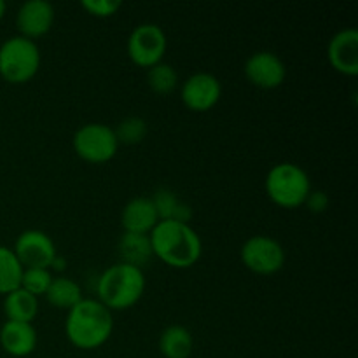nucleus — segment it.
I'll return each mask as SVG.
<instances>
[{
    "label": "nucleus",
    "instance_id": "7",
    "mask_svg": "<svg viewBox=\"0 0 358 358\" xmlns=\"http://www.w3.org/2000/svg\"><path fill=\"white\" fill-rule=\"evenodd\" d=\"M166 34L156 23H142L128 37V56L140 66H152L163 62L166 52Z\"/></svg>",
    "mask_w": 358,
    "mask_h": 358
},
{
    "label": "nucleus",
    "instance_id": "12",
    "mask_svg": "<svg viewBox=\"0 0 358 358\" xmlns=\"http://www.w3.org/2000/svg\"><path fill=\"white\" fill-rule=\"evenodd\" d=\"M55 23V7L48 0H27L17 9L16 27L20 35L31 38L48 34Z\"/></svg>",
    "mask_w": 358,
    "mask_h": 358
},
{
    "label": "nucleus",
    "instance_id": "3",
    "mask_svg": "<svg viewBox=\"0 0 358 358\" xmlns=\"http://www.w3.org/2000/svg\"><path fill=\"white\" fill-rule=\"evenodd\" d=\"M145 290L143 269L126 262H115L105 269L96 283L98 301L108 310H128L140 301Z\"/></svg>",
    "mask_w": 358,
    "mask_h": 358
},
{
    "label": "nucleus",
    "instance_id": "18",
    "mask_svg": "<svg viewBox=\"0 0 358 358\" xmlns=\"http://www.w3.org/2000/svg\"><path fill=\"white\" fill-rule=\"evenodd\" d=\"M154 206L159 220H177V222L189 224L192 217V210L187 203L182 201L173 191L166 187H161L154 192L152 198Z\"/></svg>",
    "mask_w": 358,
    "mask_h": 358
},
{
    "label": "nucleus",
    "instance_id": "25",
    "mask_svg": "<svg viewBox=\"0 0 358 358\" xmlns=\"http://www.w3.org/2000/svg\"><path fill=\"white\" fill-rule=\"evenodd\" d=\"M80 6L90 14L98 17H108L117 13L119 7L122 6L121 0H83Z\"/></svg>",
    "mask_w": 358,
    "mask_h": 358
},
{
    "label": "nucleus",
    "instance_id": "8",
    "mask_svg": "<svg viewBox=\"0 0 358 358\" xmlns=\"http://www.w3.org/2000/svg\"><path fill=\"white\" fill-rule=\"evenodd\" d=\"M241 262L259 275H273L285 264V250L275 238L257 234L248 238L241 247Z\"/></svg>",
    "mask_w": 358,
    "mask_h": 358
},
{
    "label": "nucleus",
    "instance_id": "16",
    "mask_svg": "<svg viewBox=\"0 0 358 358\" xmlns=\"http://www.w3.org/2000/svg\"><path fill=\"white\" fill-rule=\"evenodd\" d=\"M117 248L119 255H121V262H126V264H131L140 269L154 257L149 234L124 233L119 240Z\"/></svg>",
    "mask_w": 358,
    "mask_h": 358
},
{
    "label": "nucleus",
    "instance_id": "15",
    "mask_svg": "<svg viewBox=\"0 0 358 358\" xmlns=\"http://www.w3.org/2000/svg\"><path fill=\"white\" fill-rule=\"evenodd\" d=\"M0 346L10 357H27L37 346V331L27 322L6 320L0 327Z\"/></svg>",
    "mask_w": 358,
    "mask_h": 358
},
{
    "label": "nucleus",
    "instance_id": "28",
    "mask_svg": "<svg viewBox=\"0 0 358 358\" xmlns=\"http://www.w3.org/2000/svg\"><path fill=\"white\" fill-rule=\"evenodd\" d=\"M6 9H7V3L3 2V0H0V20H2L3 14H6Z\"/></svg>",
    "mask_w": 358,
    "mask_h": 358
},
{
    "label": "nucleus",
    "instance_id": "13",
    "mask_svg": "<svg viewBox=\"0 0 358 358\" xmlns=\"http://www.w3.org/2000/svg\"><path fill=\"white\" fill-rule=\"evenodd\" d=\"M331 65L345 76L358 73V31L357 28H343L331 38L327 48Z\"/></svg>",
    "mask_w": 358,
    "mask_h": 358
},
{
    "label": "nucleus",
    "instance_id": "2",
    "mask_svg": "<svg viewBox=\"0 0 358 358\" xmlns=\"http://www.w3.org/2000/svg\"><path fill=\"white\" fill-rule=\"evenodd\" d=\"M114 329L112 311L98 299H83L69 310L65 332L69 341L80 350H94L107 343Z\"/></svg>",
    "mask_w": 358,
    "mask_h": 358
},
{
    "label": "nucleus",
    "instance_id": "20",
    "mask_svg": "<svg viewBox=\"0 0 358 358\" xmlns=\"http://www.w3.org/2000/svg\"><path fill=\"white\" fill-rule=\"evenodd\" d=\"M44 296L48 303H51L55 308L70 310L83 299V290L76 280L66 278V276H56V278H52L51 285Z\"/></svg>",
    "mask_w": 358,
    "mask_h": 358
},
{
    "label": "nucleus",
    "instance_id": "9",
    "mask_svg": "<svg viewBox=\"0 0 358 358\" xmlns=\"http://www.w3.org/2000/svg\"><path fill=\"white\" fill-rule=\"evenodd\" d=\"M14 254L23 268H51L56 254L55 241L49 234L38 229H27L16 238Z\"/></svg>",
    "mask_w": 358,
    "mask_h": 358
},
{
    "label": "nucleus",
    "instance_id": "21",
    "mask_svg": "<svg viewBox=\"0 0 358 358\" xmlns=\"http://www.w3.org/2000/svg\"><path fill=\"white\" fill-rule=\"evenodd\" d=\"M24 268L16 257L13 248L0 245V294H9L21 287Z\"/></svg>",
    "mask_w": 358,
    "mask_h": 358
},
{
    "label": "nucleus",
    "instance_id": "10",
    "mask_svg": "<svg viewBox=\"0 0 358 358\" xmlns=\"http://www.w3.org/2000/svg\"><path fill=\"white\" fill-rule=\"evenodd\" d=\"M222 94V84L219 77L210 72H196L184 80L180 87V96L185 107L196 112L210 110Z\"/></svg>",
    "mask_w": 358,
    "mask_h": 358
},
{
    "label": "nucleus",
    "instance_id": "23",
    "mask_svg": "<svg viewBox=\"0 0 358 358\" xmlns=\"http://www.w3.org/2000/svg\"><path fill=\"white\" fill-rule=\"evenodd\" d=\"M147 131H149V126L140 115H128L114 129L117 142L126 143V145L140 143L147 136Z\"/></svg>",
    "mask_w": 358,
    "mask_h": 358
},
{
    "label": "nucleus",
    "instance_id": "27",
    "mask_svg": "<svg viewBox=\"0 0 358 358\" xmlns=\"http://www.w3.org/2000/svg\"><path fill=\"white\" fill-rule=\"evenodd\" d=\"M51 268H55V269H63V268H65V261H63V259L59 257V255H56L55 261H52V264H51Z\"/></svg>",
    "mask_w": 358,
    "mask_h": 358
},
{
    "label": "nucleus",
    "instance_id": "17",
    "mask_svg": "<svg viewBox=\"0 0 358 358\" xmlns=\"http://www.w3.org/2000/svg\"><path fill=\"white\" fill-rule=\"evenodd\" d=\"M3 313H6L7 320L31 324L38 313V297L31 296L30 292L20 287L13 292L6 294V297H3Z\"/></svg>",
    "mask_w": 358,
    "mask_h": 358
},
{
    "label": "nucleus",
    "instance_id": "14",
    "mask_svg": "<svg viewBox=\"0 0 358 358\" xmlns=\"http://www.w3.org/2000/svg\"><path fill=\"white\" fill-rule=\"evenodd\" d=\"M159 222L156 206L152 199L145 196L129 199L121 212V224L124 227V233L149 234L154 226Z\"/></svg>",
    "mask_w": 358,
    "mask_h": 358
},
{
    "label": "nucleus",
    "instance_id": "11",
    "mask_svg": "<svg viewBox=\"0 0 358 358\" xmlns=\"http://www.w3.org/2000/svg\"><path fill=\"white\" fill-rule=\"evenodd\" d=\"M245 76L254 86L275 90L285 80L287 66L276 52L257 51L248 56L245 63Z\"/></svg>",
    "mask_w": 358,
    "mask_h": 358
},
{
    "label": "nucleus",
    "instance_id": "5",
    "mask_svg": "<svg viewBox=\"0 0 358 358\" xmlns=\"http://www.w3.org/2000/svg\"><path fill=\"white\" fill-rule=\"evenodd\" d=\"M41 49L31 38L14 35L0 45V76L10 84H23L37 73Z\"/></svg>",
    "mask_w": 358,
    "mask_h": 358
},
{
    "label": "nucleus",
    "instance_id": "1",
    "mask_svg": "<svg viewBox=\"0 0 358 358\" xmlns=\"http://www.w3.org/2000/svg\"><path fill=\"white\" fill-rule=\"evenodd\" d=\"M149 238L154 255L173 268H191L201 257V238L189 224L159 220Z\"/></svg>",
    "mask_w": 358,
    "mask_h": 358
},
{
    "label": "nucleus",
    "instance_id": "26",
    "mask_svg": "<svg viewBox=\"0 0 358 358\" xmlns=\"http://www.w3.org/2000/svg\"><path fill=\"white\" fill-rule=\"evenodd\" d=\"M304 205L311 210L313 213H322L327 210L329 206V196L324 191H310Z\"/></svg>",
    "mask_w": 358,
    "mask_h": 358
},
{
    "label": "nucleus",
    "instance_id": "24",
    "mask_svg": "<svg viewBox=\"0 0 358 358\" xmlns=\"http://www.w3.org/2000/svg\"><path fill=\"white\" fill-rule=\"evenodd\" d=\"M52 282V275L49 269L44 268H24L21 276V289L30 292L31 296L38 297L48 292L49 285Z\"/></svg>",
    "mask_w": 358,
    "mask_h": 358
},
{
    "label": "nucleus",
    "instance_id": "19",
    "mask_svg": "<svg viewBox=\"0 0 358 358\" xmlns=\"http://www.w3.org/2000/svg\"><path fill=\"white\" fill-rule=\"evenodd\" d=\"M192 346L194 339L184 325H170L159 336V352L166 358H189Z\"/></svg>",
    "mask_w": 358,
    "mask_h": 358
},
{
    "label": "nucleus",
    "instance_id": "4",
    "mask_svg": "<svg viewBox=\"0 0 358 358\" xmlns=\"http://www.w3.org/2000/svg\"><path fill=\"white\" fill-rule=\"evenodd\" d=\"M266 192L269 199L283 208L304 205L311 191V182L303 166L296 163H278L266 175Z\"/></svg>",
    "mask_w": 358,
    "mask_h": 358
},
{
    "label": "nucleus",
    "instance_id": "6",
    "mask_svg": "<svg viewBox=\"0 0 358 358\" xmlns=\"http://www.w3.org/2000/svg\"><path fill=\"white\" fill-rule=\"evenodd\" d=\"M72 145L77 156L83 159L90 163H105L115 156L119 142L114 128L103 122H87L73 133Z\"/></svg>",
    "mask_w": 358,
    "mask_h": 358
},
{
    "label": "nucleus",
    "instance_id": "22",
    "mask_svg": "<svg viewBox=\"0 0 358 358\" xmlns=\"http://www.w3.org/2000/svg\"><path fill=\"white\" fill-rule=\"evenodd\" d=\"M147 83L154 93L168 94L177 87L178 84V73L170 63L159 62L156 65L149 66L147 72Z\"/></svg>",
    "mask_w": 358,
    "mask_h": 358
}]
</instances>
